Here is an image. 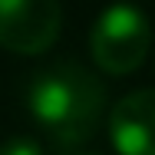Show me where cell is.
Segmentation results:
<instances>
[{
    "label": "cell",
    "mask_w": 155,
    "mask_h": 155,
    "mask_svg": "<svg viewBox=\"0 0 155 155\" xmlns=\"http://www.w3.org/2000/svg\"><path fill=\"white\" fill-rule=\"evenodd\" d=\"M27 109L56 152H73L99 129L106 112V86L79 63H56L33 76Z\"/></svg>",
    "instance_id": "obj_1"
},
{
    "label": "cell",
    "mask_w": 155,
    "mask_h": 155,
    "mask_svg": "<svg viewBox=\"0 0 155 155\" xmlns=\"http://www.w3.org/2000/svg\"><path fill=\"white\" fill-rule=\"evenodd\" d=\"M152 46V27L149 17L132 3H112L102 10L89 33V53L93 63L109 76H129L135 73Z\"/></svg>",
    "instance_id": "obj_2"
},
{
    "label": "cell",
    "mask_w": 155,
    "mask_h": 155,
    "mask_svg": "<svg viewBox=\"0 0 155 155\" xmlns=\"http://www.w3.org/2000/svg\"><path fill=\"white\" fill-rule=\"evenodd\" d=\"M79 155H96V152H79Z\"/></svg>",
    "instance_id": "obj_6"
},
{
    "label": "cell",
    "mask_w": 155,
    "mask_h": 155,
    "mask_svg": "<svg viewBox=\"0 0 155 155\" xmlns=\"http://www.w3.org/2000/svg\"><path fill=\"white\" fill-rule=\"evenodd\" d=\"M60 30V0H0V50L17 56H40L56 43Z\"/></svg>",
    "instance_id": "obj_3"
},
{
    "label": "cell",
    "mask_w": 155,
    "mask_h": 155,
    "mask_svg": "<svg viewBox=\"0 0 155 155\" xmlns=\"http://www.w3.org/2000/svg\"><path fill=\"white\" fill-rule=\"evenodd\" d=\"M109 142L119 155H155V89H135L112 106Z\"/></svg>",
    "instance_id": "obj_4"
},
{
    "label": "cell",
    "mask_w": 155,
    "mask_h": 155,
    "mask_svg": "<svg viewBox=\"0 0 155 155\" xmlns=\"http://www.w3.org/2000/svg\"><path fill=\"white\" fill-rule=\"evenodd\" d=\"M0 155H43V149L27 135H17V139H7L0 145Z\"/></svg>",
    "instance_id": "obj_5"
}]
</instances>
